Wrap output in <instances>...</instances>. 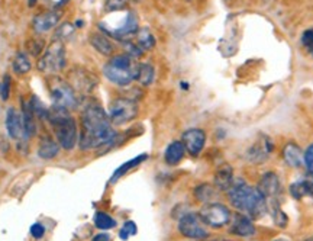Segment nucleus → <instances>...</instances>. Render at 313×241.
<instances>
[{
	"instance_id": "1",
	"label": "nucleus",
	"mask_w": 313,
	"mask_h": 241,
	"mask_svg": "<svg viewBox=\"0 0 313 241\" xmlns=\"http://www.w3.org/2000/svg\"><path fill=\"white\" fill-rule=\"evenodd\" d=\"M116 137L109 115L99 105H90L81 115L80 148L93 150L110 144Z\"/></svg>"
},
{
	"instance_id": "2",
	"label": "nucleus",
	"mask_w": 313,
	"mask_h": 241,
	"mask_svg": "<svg viewBox=\"0 0 313 241\" xmlns=\"http://www.w3.org/2000/svg\"><path fill=\"white\" fill-rule=\"evenodd\" d=\"M228 198L241 214L249 216L251 219H260L268 212L267 199L258 188H253L241 179L234 180L228 190Z\"/></svg>"
},
{
	"instance_id": "3",
	"label": "nucleus",
	"mask_w": 313,
	"mask_h": 241,
	"mask_svg": "<svg viewBox=\"0 0 313 241\" xmlns=\"http://www.w3.org/2000/svg\"><path fill=\"white\" fill-rule=\"evenodd\" d=\"M48 120L51 122L59 146L66 150H73L77 144V124L67 109L54 106L48 112Z\"/></svg>"
},
{
	"instance_id": "4",
	"label": "nucleus",
	"mask_w": 313,
	"mask_h": 241,
	"mask_svg": "<svg viewBox=\"0 0 313 241\" xmlns=\"http://www.w3.org/2000/svg\"><path fill=\"white\" fill-rule=\"evenodd\" d=\"M138 66L129 55H116L105 66L103 73L112 83L119 86H127L134 78H136Z\"/></svg>"
},
{
	"instance_id": "5",
	"label": "nucleus",
	"mask_w": 313,
	"mask_h": 241,
	"mask_svg": "<svg viewBox=\"0 0 313 241\" xmlns=\"http://www.w3.org/2000/svg\"><path fill=\"white\" fill-rule=\"evenodd\" d=\"M66 66V48L59 38H54L38 63V69L44 73H55Z\"/></svg>"
},
{
	"instance_id": "6",
	"label": "nucleus",
	"mask_w": 313,
	"mask_h": 241,
	"mask_svg": "<svg viewBox=\"0 0 313 241\" xmlns=\"http://www.w3.org/2000/svg\"><path fill=\"white\" fill-rule=\"evenodd\" d=\"M199 216L203 221L204 225H209L212 228H222V227L228 225L232 219L228 207H225L223 204H219V202L206 204L200 209Z\"/></svg>"
},
{
	"instance_id": "7",
	"label": "nucleus",
	"mask_w": 313,
	"mask_h": 241,
	"mask_svg": "<svg viewBox=\"0 0 313 241\" xmlns=\"http://www.w3.org/2000/svg\"><path fill=\"white\" fill-rule=\"evenodd\" d=\"M138 115V105L132 99L119 97L115 99L109 106V119L112 125L128 124Z\"/></svg>"
},
{
	"instance_id": "8",
	"label": "nucleus",
	"mask_w": 313,
	"mask_h": 241,
	"mask_svg": "<svg viewBox=\"0 0 313 241\" xmlns=\"http://www.w3.org/2000/svg\"><path fill=\"white\" fill-rule=\"evenodd\" d=\"M50 93L55 108L61 109H74L78 104L74 90L61 78H54L50 83Z\"/></svg>"
},
{
	"instance_id": "9",
	"label": "nucleus",
	"mask_w": 313,
	"mask_h": 241,
	"mask_svg": "<svg viewBox=\"0 0 313 241\" xmlns=\"http://www.w3.org/2000/svg\"><path fill=\"white\" fill-rule=\"evenodd\" d=\"M178 231L187 238L192 240H202L207 237V230L204 228L203 221L200 219L199 214L187 212L178 221Z\"/></svg>"
},
{
	"instance_id": "10",
	"label": "nucleus",
	"mask_w": 313,
	"mask_h": 241,
	"mask_svg": "<svg viewBox=\"0 0 313 241\" xmlns=\"http://www.w3.org/2000/svg\"><path fill=\"white\" fill-rule=\"evenodd\" d=\"M181 143L187 150V153L190 155H199L203 150L204 143H206V134L202 129H189L183 134Z\"/></svg>"
},
{
	"instance_id": "11",
	"label": "nucleus",
	"mask_w": 313,
	"mask_h": 241,
	"mask_svg": "<svg viewBox=\"0 0 313 241\" xmlns=\"http://www.w3.org/2000/svg\"><path fill=\"white\" fill-rule=\"evenodd\" d=\"M258 190L265 196L267 202L270 200H277L281 185H280L279 176L276 173H265L261 177V182L258 185Z\"/></svg>"
},
{
	"instance_id": "12",
	"label": "nucleus",
	"mask_w": 313,
	"mask_h": 241,
	"mask_svg": "<svg viewBox=\"0 0 313 241\" xmlns=\"http://www.w3.org/2000/svg\"><path fill=\"white\" fill-rule=\"evenodd\" d=\"M231 230L229 233L237 237H251L255 234V227L249 216L244 214H237L234 219H231Z\"/></svg>"
},
{
	"instance_id": "13",
	"label": "nucleus",
	"mask_w": 313,
	"mask_h": 241,
	"mask_svg": "<svg viewBox=\"0 0 313 241\" xmlns=\"http://www.w3.org/2000/svg\"><path fill=\"white\" fill-rule=\"evenodd\" d=\"M59 19H61V13L59 12H47V13H43V15H38L32 21L34 31L36 34L48 32V31H51L52 28L57 26Z\"/></svg>"
},
{
	"instance_id": "14",
	"label": "nucleus",
	"mask_w": 313,
	"mask_h": 241,
	"mask_svg": "<svg viewBox=\"0 0 313 241\" xmlns=\"http://www.w3.org/2000/svg\"><path fill=\"white\" fill-rule=\"evenodd\" d=\"M6 129H8L9 137L13 139H19L25 135L22 116L13 108H10L6 113Z\"/></svg>"
},
{
	"instance_id": "15",
	"label": "nucleus",
	"mask_w": 313,
	"mask_h": 241,
	"mask_svg": "<svg viewBox=\"0 0 313 241\" xmlns=\"http://www.w3.org/2000/svg\"><path fill=\"white\" fill-rule=\"evenodd\" d=\"M271 150H273L271 141L268 138L264 137V141H262V143L258 141V143H255L254 146L248 150L246 157H248V160L253 162V163H262V162H265V160L270 157L268 154L271 153Z\"/></svg>"
},
{
	"instance_id": "16",
	"label": "nucleus",
	"mask_w": 313,
	"mask_h": 241,
	"mask_svg": "<svg viewBox=\"0 0 313 241\" xmlns=\"http://www.w3.org/2000/svg\"><path fill=\"white\" fill-rule=\"evenodd\" d=\"M283 158L290 167L299 169L305 163V153L302 151V148L297 146L296 143H288L283 148Z\"/></svg>"
},
{
	"instance_id": "17",
	"label": "nucleus",
	"mask_w": 313,
	"mask_h": 241,
	"mask_svg": "<svg viewBox=\"0 0 313 241\" xmlns=\"http://www.w3.org/2000/svg\"><path fill=\"white\" fill-rule=\"evenodd\" d=\"M136 31H138V17L135 16L134 12H129L127 16L123 17L122 24H120L118 28H115V29L109 31L108 34L120 39V38H123V36L135 34Z\"/></svg>"
},
{
	"instance_id": "18",
	"label": "nucleus",
	"mask_w": 313,
	"mask_h": 241,
	"mask_svg": "<svg viewBox=\"0 0 313 241\" xmlns=\"http://www.w3.org/2000/svg\"><path fill=\"white\" fill-rule=\"evenodd\" d=\"M234 170L229 164H222L218 167V170L215 173V186L216 189L222 190V192H228L229 188L234 183Z\"/></svg>"
},
{
	"instance_id": "19",
	"label": "nucleus",
	"mask_w": 313,
	"mask_h": 241,
	"mask_svg": "<svg viewBox=\"0 0 313 241\" xmlns=\"http://www.w3.org/2000/svg\"><path fill=\"white\" fill-rule=\"evenodd\" d=\"M184 153H186V148L183 146V143H180V141L171 143V144L167 147L165 153H164L165 163L170 164V166H176V164H178L183 160Z\"/></svg>"
},
{
	"instance_id": "20",
	"label": "nucleus",
	"mask_w": 313,
	"mask_h": 241,
	"mask_svg": "<svg viewBox=\"0 0 313 241\" xmlns=\"http://www.w3.org/2000/svg\"><path fill=\"white\" fill-rule=\"evenodd\" d=\"M290 193L295 199L313 198V182L300 180L290 186Z\"/></svg>"
},
{
	"instance_id": "21",
	"label": "nucleus",
	"mask_w": 313,
	"mask_h": 241,
	"mask_svg": "<svg viewBox=\"0 0 313 241\" xmlns=\"http://www.w3.org/2000/svg\"><path fill=\"white\" fill-rule=\"evenodd\" d=\"M58 143H55L52 138L44 137L43 139H41V144H39V148H38V154H39L41 158H45V160L54 158L55 155L58 154Z\"/></svg>"
},
{
	"instance_id": "22",
	"label": "nucleus",
	"mask_w": 313,
	"mask_h": 241,
	"mask_svg": "<svg viewBox=\"0 0 313 241\" xmlns=\"http://www.w3.org/2000/svg\"><path fill=\"white\" fill-rule=\"evenodd\" d=\"M90 44L96 48V51H99L103 55H110L113 52V45L106 36L100 34H94L90 36Z\"/></svg>"
},
{
	"instance_id": "23",
	"label": "nucleus",
	"mask_w": 313,
	"mask_h": 241,
	"mask_svg": "<svg viewBox=\"0 0 313 241\" xmlns=\"http://www.w3.org/2000/svg\"><path fill=\"white\" fill-rule=\"evenodd\" d=\"M22 120H24V131H25V137H31L35 134V120L34 112L31 109L29 104H22Z\"/></svg>"
},
{
	"instance_id": "24",
	"label": "nucleus",
	"mask_w": 313,
	"mask_h": 241,
	"mask_svg": "<svg viewBox=\"0 0 313 241\" xmlns=\"http://www.w3.org/2000/svg\"><path fill=\"white\" fill-rule=\"evenodd\" d=\"M154 67L148 63H144V64H139L138 66V73H136V78L138 82L142 85V86H150L154 82Z\"/></svg>"
},
{
	"instance_id": "25",
	"label": "nucleus",
	"mask_w": 313,
	"mask_h": 241,
	"mask_svg": "<svg viewBox=\"0 0 313 241\" xmlns=\"http://www.w3.org/2000/svg\"><path fill=\"white\" fill-rule=\"evenodd\" d=\"M147 157H148L147 154H141V155H138V157H135V158H132V160L127 162V163L122 164V166L119 167L118 170L113 173V176H112V182H116L119 177H120V176H123L125 173H128L129 170H132L134 167L139 166V164L142 163V162H145V160H147Z\"/></svg>"
},
{
	"instance_id": "26",
	"label": "nucleus",
	"mask_w": 313,
	"mask_h": 241,
	"mask_svg": "<svg viewBox=\"0 0 313 241\" xmlns=\"http://www.w3.org/2000/svg\"><path fill=\"white\" fill-rule=\"evenodd\" d=\"M195 195L197 200L203 202V204H211L212 200L216 196V190L211 185H200L195 189Z\"/></svg>"
},
{
	"instance_id": "27",
	"label": "nucleus",
	"mask_w": 313,
	"mask_h": 241,
	"mask_svg": "<svg viewBox=\"0 0 313 241\" xmlns=\"http://www.w3.org/2000/svg\"><path fill=\"white\" fill-rule=\"evenodd\" d=\"M136 44L142 48V50H151L155 45V38L151 34V31L148 28H142L138 31V41Z\"/></svg>"
},
{
	"instance_id": "28",
	"label": "nucleus",
	"mask_w": 313,
	"mask_h": 241,
	"mask_svg": "<svg viewBox=\"0 0 313 241\" xmlns=\"http://www.w3.org/2000/svg\"><path fill=\"white\" fill-rule=\"evenodd\" d=\"M13 70L16 71L17 74H25L31 70V63L28 60L24 52H19L16 57H15V61H13Z\"/></svg>"
},
{
	"instance_id": "29",
	"label": "nucleus",
	"mask_w": 313,
	"mask_h": 241,
	"mask_svg": "<svg viewBox=\"0 0 313 241\" xmlns=\"http://www.w3.org/2000/svg\"><path fill=\"white\" fill-rule=\"evenodd\" d=\"M94 224L100 230H110L116 225V221L105 212H97L94 216Z\"/></svg>"
},
{
	"instance_id": "30",
	"label": "nucleus",
	"mask_w": 313,
	"mask_h": 241,
	"mask_svg": "<svg viewBox=\"0 0 313 241\" xmlns=\"http://www.w3.org/2000/svg\"><path fill=\"white\" fill-rule=\"evenodd\" d=\"M29 106H31V109H32V112H34V115H36L38 118H45V119H48V112H50V109H47L45 108V105L36 97V96H32V99H31V102H29Z\"/></svg>"
},
{
	"instance_id": "31",
	"label": "nucleus",
	"mask_w": 313,
	"mask_h": 241,
	"mask_svg": "<svg viewBox=\"0 0 313 241\" xmlns=\"http://www.w3.org/2000/svg\"><path fill=\"white\" fill-rule=\"evenodd\" d=\"M128 6V0H106V12H118Z\"/></svg>"
},
{
	"instance_id": "32",
	"label": "nucleus",
	"mask_w": 313,
	"mask_h": 241,
	"mask_svg": "<svg viewBox=\"0 0 313 241\" xmlns=\"http://www.w3.org/2000/svg\"><path fill=\"white\" fill-rule=\"evenodd\" d=\"M135 234H136L135 223H134V221H128V223L123 224V228L120 230L119 235H120V238H122V240H128L131 235H135Z\"/></svg>"
},
{
	"instance_id": "33",
	"label": "nucleus",
	"mask_w": 313,
	"mask_h": 241,
	"mask_svg": "<svg viewBox=\"0 0 313 241\" xmlns=\"http://www.w3.org/2000/svg\"><path fill=\"white\" fill-rule=\"evenodd\" d=\"M302 44L307 51L313 55V29H307L302 35Z\"/></svg>"
},
{
	"instance_id": "34",
	"label": "nucleus",
	"mask_w": 313,
	"mask_h": 241,
	"mask_svg": "<svg viewBox=\"0 0 313 241\" xmlns=\"http://www.w3.org/2000/svg\"><path fill=\"white\" fill-rule=\"evenodd\" d=\"M125 48H127V51L129 52V57H131V55H132V57H141V55L144 54V50H142L138 44L127 43L125 44Z\"/></svg>"
},
{
	"instance_id": "35",
	"label": "nucleus",
	"mask_w": 313,
	"mask_h": 241,
	"mask_svg": "<svg viewBox=\"0 0 313 241\" xmlns=\"http://www.w3.org/2000/svg\"><path fill=\"white\" fill-rule=\"evenodd\" d=\"M305 164L313 177V144L307 147V150L305 151Z\"/></svg>"
},
{
	"instance_id": "36",
	"label": "nucleus",
	"mask_w": 313,
	"mask_h": 241,
	"mask_svg": "<svg viewBox=\"0 0 313 241\" xmlns=\"http://www.w3.org/2000/svg\"><path fill=\"white\" fill-rule=\"evenodd\" d=\"M9 95H10V77L6 74L3 78V83H2V99L8 101Z\"/></svg>"
},
{
	"instance_id": "37",
	"label": "nucleus",
	"mask_w": 313,
	"mask_h": 241,
	"mask_svg": "<svg viewBox=\"0 0 313 241\" xmlns=\"http://www.w3.org/2000/svg\"><path fill=\"white\" fill-rule=\"evenodd\" d=\"M31 234H32V237L36 238V240L43 238L44 234H45V228H44V225L38 224V223L32 225V227H31Z\"/></svg>"
},
{
	"instance_id": "38",
	"label": "nucleus",
	"mask_w": 313,
	"mask_h": 241,
	"mask_svg": "<svg viewBox=\"0 0 313 241\" xmlns=\"http://www.w3.org/2000/svg\"><path fill=\"white\" fill-rule=\"evenodd\" d=\"M109 240H110V235L106 233L97 234V235L93 238V241H109Z\"/></svg>"
},
{
	"instance_id": "39",
	"label": "nucleus",
	"mask_w": 313,
	"mask_h": 241,
	"mask_svg": "<svg viewBox=\"0 0 313 241\" xmlns=\"http://www.w3.org/2000/svg\"><path fill=\"white\" fill-rule=\"evenodd\" d=\"M35 3H36V0H28V5L32 8V6H35Z\"/></svg>"
},
{
	"instance_id": "40",
	"label": "nucleus",
	"mask_w": 313,
	"mask_h": 241,
	"mask_svg": "<svg viewBox=\"0 0 313 241\" xmlns=\"http://www.w3.org/2000/svg\"><path fill=\"white\" fill-rule=\"evenodd\" d=\"M211 241H225V240H220V238H215V240H211Z\"/></svg>"
},
{
	"instance_id": "41",
	"label": "nucleus",
	"mask_w": 313,
	"mask_h": 241,
	"mask_svg": "<svg viewBox=\"0 0 313 241\" xmlns=\"http://www.w3.org/2000/svg\"><path fill=\"white\" fill-rule=\"evenodd\" d=\"M305 241H313V237H310V238H306Z\"/></svg>"
},
{
	"instance_id": "42",
	"label": "nucleus",
	"mask_w": 313,
	"mask_h": 241,
	"mask_svg": "<svg viewBox=\"0 0 313 241\" xmlns=\"http://www.w3.org/2000/svg\"><path fill=\"white\" fill-rule=\"evenodd\" d=\"M274 241H287V240H283V238H277V240H274Z\"/></svg>"
},
{
	"instance_id": "43",
	"label": "nucleus",
	"mask_w": 313,
	"mask_h": 241,
	"mask_svg": "<svg viewBox=\"0 0 313 241\" xmlns=\"http://www.w3.org/2000/svg\"><path fill=\"white\" fill-rule=\"evenodd\" d=\"M0 95H2V83H0Z\"/></svg>"
},
{
	"instance_id": "44",
	"label": "nucleus",
	"mask_w": 313,
	"mask_h": 241,
	"mask_svg": "<svg viewBox=\"0 0 313 241\" xmlns=\"http://www.w3.org/2000/svg\"><path fill=\"white\" fill-rule=\"evenodd\" d=\"M64 2H66V0H61V2H59V5H61V3H64ZM58 5V6H59Z\"/></svg>"
}]
</instances>
